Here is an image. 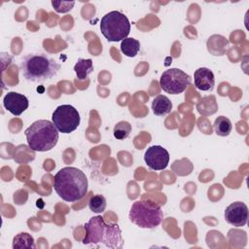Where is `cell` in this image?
Masks as SVG:
<instances>
[{
    "label": "cell",
    "instance_id": "cell-1",
    "mask_svg": "<svg viewBox=\"0 0 249 249\" xmlns=\"http://www.w3.org/2000/svg\"><path fill=\"white\" fill-rule=\"evenodd\" d=\"M88 178L79 168L66 166L54 175L53 189L60 198L68 202L81 200L88 193Z\"/></svg>",
    "mask_w": 249,
    "mask_h": 249
},
{
    "label": "cell",
    "instance_id": "cell-2",
    "mask_svg": "<svg viewBox=\"0 0 249 249\" xmlns=\"http://www.w3.org/2000/svg\"><path fill=\"white\" fill-rule=\"evenodd\" d=\"M83 244H103L109 248H122L124 240L117 223H106L102 216H93L85 224Z\"/></svg>",
    "mask_w": 249,
    "mask_h": 249
},
{
    "label": "cell",
    "instance_id": "cell-3",
    "mask_svg": "<svg viewBox=\"0 0 249 249\" xmlns=\"http://www.w3.org/2000/svg\"><path fill=\"white\" fill-rule=\"evenodd\" d=\"M20 70L28 82L42 83L53 78L60 70V64L43 53H30L20 62Z\"/></svg>",
    "mask_w": 249,
    "mask_h": 249
},
{
    "label": "cell",
    "instance_id": "cell-4",
    "mask_svg": "<svg viewBox=\"0 0 249 249\" xmlns=\"http://www.w3.org/2000/svg\"><path fill=\"white\" fill-rule=\"evenodd\" d=\"M58 132L53 122L38 120L25 129L24 134L27 144L32 151L47 152L57 144Z\"/></svg>",
    "mask_w": 249,
    "mask_h": 249
},
{
    "label": "cell",
    "instance_id": "cell-5",
    "mask_svg": "<svg viewBox=\"0 0 249 249\" xmlns=\"http://www.w3.org/2000/svg\"><path fill=\"white\" fill-rule=\"evenodd\" d=\"M128 218L139 228L154 229L161 223L163 212L160 204L155 201L136 200L130 207Z\"/></svg>",
    "mask_w": 249,
    "mask_h": 249
},
{
    "label": "cell",
    "instance_id": "cell-6",
    "mask_svg": "<svg viewBox=\"0 0 249 249\" xmlns=\"http://www.w3.org/2000/svg\"><path fill=\"white\" fill-rule=\"evenodd\" d=\"M100 30L109 42L123 41L130 32V22L123 13L112 11L101 18Z\"/></svg>",
    "mask_w": 249,
    "mask_h": 249
},
{
    "label": "cell",
    "instance_id": "cell-7",
    "mask_svg": "<svg viewBox=\"0 0 249 249\" xmlns=\"http://www.w3.org/2000/svg\"><path fill=\"white\" fill-rule=\"evenodd\" d=\"M53 124L61 133H70L80 124L81 118L78 110L72 105L64 104L58 106L52 116Z\"/></svg>",
    "mask_w": 249,
    "mask_h": 249
},
{
    "label": "cell",
    "instance_id": "cell-8",
    "mask_svg": "<svg viewBox=\"0 0 249 249\" xmlns=\"http://www.w3.org/2000/svg\"><path fill=\"white\" fill-rule=\"evenodd\" d=\"M191 84V77L179 68L165 70L160 79L161 89L170 94L182 93Z\"/></svg>",
    "mask_w": 249,
    "mask_h": 249
},
{
    "label": "cell",
    "instance_id": "cell-9",
    "mask_svg": "<svg viewBox=\"0 0 249 249\" xmlns=\"http://www.w3.org/2000/svg\"><path fill=\"white\" fill-rule=\"evenodd\" d=\"M146 164L153 170H163L169 162V153L160 145L149 147L144 155Z\"/></svg>",
    "mask_w": 249,
    "mask_h": 249
},
{
    "label": "cell",
    "instance_id": "cell-10",
    "mask_svg": "<svg viewBox=\"0 0 249 249\" xmlns=\"http://www.w3.org/2000/svg\"><path fill=\"white\" fill-rule=\"evenodd\" d=\"M225 220L231 226L243 227L248 220V208L244 202L231 203L225 210Z\"/></svg>",
    "mask_w": 249,
    "mask_h": 249
},
{
    "label": "cell",
    "instance_id": "cell-11",
    "mask_svg": "<svg viewBox=\"0 0 249 249\" xmlns=\"http://www.w3.org/2000/svg\"><path fill=\"white\" fill-rule=\"evenodd\" d=\"M3 105L11 114L19 116L28 108L29 102L25 95L15 91H10L4 96Z\"/></svg>",
    "mask_w": 249,
    "mask_h": 249
},
{
    "label": "cell",
    "instance_id": "cell-12",
    "mask_svg": "<svg viewBox=\"0 0 249 249\" xmlns=\"http://www.w3.org/2000/svg\"><path fill=\"white\" fill-rule=\"evenodd\" d=\"M194 79H195V86L197 89L208 91L212 90L215 84V78L213 72L206 68V67H200L196 69L194 73Z\"/></svg>",
    "mask_w": 249,
    "mask_h": 249
},
{
    "label": "cell",
    "instance_id": "cell-13",
    "mask_svg": "<svg viewBox=\"0 0 249 249\" xmlns=\"http://www.w3.org/2000/svg\"><path fill=\"white\" fill-rule=\"evenodd\" d=\"M152 110L156 116H165L171 112L172 103L167 96L160 94L152 101Z\"/></svg>",
    "mask_w": 249,
    "mask_h": 249
},
{
    "label": "cell",
    "instance_id": "cell-14",
    "mask_svg": "<svg viewBox=\"0 0 249 249\" xmlns=\"http://www.w3.org/2000/svg\"><path fill=\"white\" fill-rule=\"evenodd\" d=\"M74 71L79 80H86L89 77V75L93 71L92 60L90 58H78L74 66Z\"/></svg>",
    "mask_w": 249,
    "mask_h": 249
},
{
    "label": "cell",
    "instance_id": "cell-15",
    "mask_svg": "<svg viewBox=\"0 0 249 249\" xmlns=\"http://www.w3.org/2000/svg\"><path fill=\"white\" fill-rule=\"evenodd\" d=\"M12 247L14 249H19V248L34 249L36 248V244L31 234L27 232H20L14 236Z\"/></svg>",
    "mask_w": 249,
    "mask_h": 249
},
{
    "label": "cell",
    "instance_id": "cell-16",
    "mask_svg": "<svg viewBox=\"0 0 249 249\" xmlns=\"http://www.w3.org/2000/svg\"><path fill=\"white\" fill-rule=\"evenodd\" d=\"M199 114L204 116H209L214 114L218 110V106L216 103V98L213 95L203 97L196 106Z\"/></svg>",
    "mask_w": 249,
    "mask_h": 249
},
{
    "label": "cell",
    "instance_id": "cell-17",
    "mask_svg": "<svg viewBox=\"0 0 249 249\" xmlns=\"http://www.w3.org/2000/svg\"><path fill=\"white\" fill-rule=\"evenodd\" d=\"M214 130L219 136H228L232 128L231 122L225 116H219L215 119L213 124Z\"/></svg>",
    "mask_w": 249,
    "mask_h": 249
},
{
    "label": "cell",
    "instance_id": "cell-18",
    "mask_svg": "<svg viewBox=\"0 0 249 249\" xmlns=\"http://www.w3.org/2000/svg\"><path fill=\"white\" fill-rule=\"evenodd\" d=\"M139 50L140 43L134 38H125L121 43L122 53L128 57H134L138 53Z\"/></svg>",
    "mask_w": 249,
    "mask_h": 249
},
{
    "label": "cell",
    "instance_id": "cell-19",
    "mask_svg": "<svg viewBox=\"0 0 249 249\" xmlns=\"http://www.w3.org/2000/svg\"><path fill=\"white\" fill-rule=\"evenodd\" d=\"M130 132H131V124L126 121H121L117 123L113 130L114 137L118 140H124L127 138Z\"/></svg>",
    "mask_w": 249,
    "mask_h": 249
},
{
    "label": "cell",
    "instance_id": "cell-20",
    "mask_svg": "<svg viewBox=\"0 0 249 249\" xmlns=\"http://www.w3.org/2000/svg\"><path fill=\"white\" fill-rule=\"evenodd\" d=\"M89 207L93 213L100 214L106 208V198L102 195H95L90 197Z\"/></svg>",
    "mask_w": 249,
    "mask_h": 249
},
{
    "label": "cell",
    "instance_id": "cell-21",
    "mask_svg": "<svg viewBox=\"0 0 249 249\" xmlns=\"http://www.w3.org/2000/svg\"><path fill=\"white\" fill-rule=\"evenodd\" d=\"M75 5V1H52V6L57 13H67L72 10Z\"/></svg>",
    "mask_w": 249,
    "mask_h": 249
}]
</instances>
